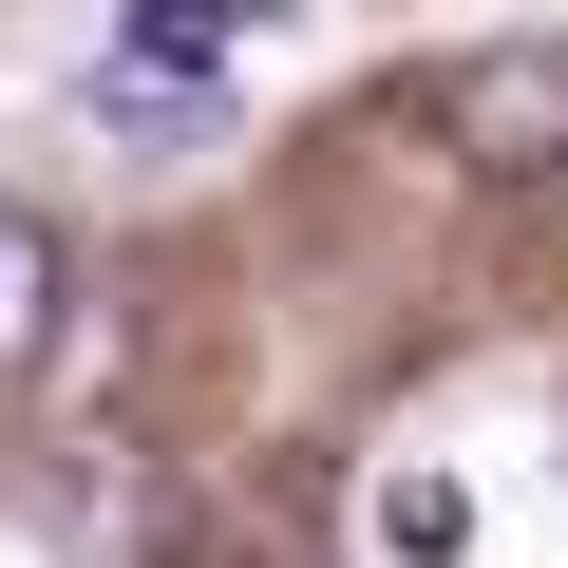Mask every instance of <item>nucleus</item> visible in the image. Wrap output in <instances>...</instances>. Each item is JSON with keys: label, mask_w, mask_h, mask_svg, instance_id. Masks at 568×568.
Returning <instances> with one entry per match:
<instances>
[{"label": "nucleus", "mask_w": 568, "mask_h": 568, "mask_svg": "<svg viewBox=\"0 0 568 568\" xmlns=\"http://www.w3.org/2000/svg\"><path fill=\"white\" fill-rule=\"evenodd\" d=\"M436 114H455L493 171H549V152H568V39H493V58H455Z\"/></svg>", "instance_id": "obj_1"}, {"label": "nucleus", "mask_w": 568, "mask_h": 568, "mask_svg": "<svg viewBox=\"0 0 568 568\" xmlns=\"http://www.w3.org/2000/svg\"><path fill=\"white\" fill-rule=\"evenodd\" d=\"M58 284H77V265H58V227L0 190V379H39V361H58Z\"/></svg>", "instance_id": "obj_2"}, {"label": "nucleus", "mask_w": 568, "mask_h": 568, "mask_svg": "<svg viewBox=\"0 0 568 568\" xmlns=\"http://www.w3.org/2000/svg\"><path fill=\"white\" fill-rule=\"evenodd\" d=\"M361 530H379V568H455V549H474V493H455L436 455H398V474L361 493Z\"/></svg>", "instance_id": "obj_3"}]
</instances>
